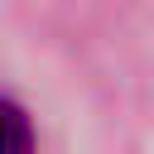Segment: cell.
<instances>
[{
  "mask_svg": "<svg viewBox=\"0 0 154 154\" xmlns=\"http://www.w3.org/2000/svg\"><path fill=\"white\" fill-rule=\"evenodd\" d=\"M5 135H10L5 154H29V149H34V135H29V120H24V111H19L14 101H5Z\"/></svg>",
  "mask_w": 154,
  "mask_h": 154,
  "instance_id": "obj_1",
  "label": "cell"
}]
</instances>
